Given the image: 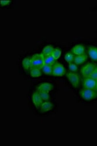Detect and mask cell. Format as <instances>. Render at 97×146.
<instances>
[{"mask_svg":"<svg viewBox=\"0 0 97 146\" xmlns=\"http://www.w3.org/2000/svg\"><path fill=\"white\" fill-rule=\"evenodd\" d=\"M81 98L86 101H90L97 98V90L93 89L82 88L80 91Z\"/></svg>","mask_w":97,"mask_h":146,"instance_id":"6da1fadb","label":"cell"},{"mask_svg":"<svg viewBox=\"0 0 97 146\" xmlns=\"http://www.w3.org/2000/svg\"><path fill=\"white\" fill-rule=\"evenodd\" d=\"M45 64L44 56L42 53L35 54L32 57V66L31 68H36L42 69Z\"/></svg>","mask_w":97,"mask_h":146,"instance_id":"7a4b0ae2","label":"cell"},{"mask_svg":"<svg viewBox=\"0 0 97 146\" xmlns=\"http://www.w3.org/2000/svg\"><path fill=\"white\" fill-rule=\"evenodd\" d=\"M66 76L72 86L74 88H77L79 87L80 82V76L78 74L74 72L68 71L66 73Z\"/></svg>","mask_w":97,"mask_h":146,"instance_id":"3957f363","label":"cell"},{"mask_svg":"<svg viewBox=\"0 0 97 146\" xmlns=\"http://www.w3.org/2000/svg\"><path fill=\"white\" fill-rule=\"evenodd\" d=\"M66 74V69L64 66L58 62H56L53 65L52 75L54 76L61 77Z\"/></svg>","mask_w":97,"mask_h":146,"instance_id":"277c9868","label":"cell"},{"mask_svg":"<svg viewBox=\"0 0 97 146\" xmlns=\"http://www.w3.org/2000/svg\"><path fill=\"white\" fill-rule=\"evenodd\" d=\"M95 67L96 64L94 63H90L82 67L80 70V72L84 78L89 77Z\"/></svg>","mask_w":97,"mask_h":146,"instance_id":"5b68a950","label":"cell"},{"mask_svg":"<svg viewBox=\"0 0 97 146\" xmlns=\"http://www.w3.org/2000/svg\"><path fill=\"white\" fill-rule=\"evenodd\" d=\"M82 87L83 88L87 89H93L96 90V80L90 77H87L84 78L82 81Z\"/></svg>","mask_w":97,"mask_h":146,"instance_id":"8992f818","label":"cell"},{"mask_svg":"<svg viewBox=\"0 0 97 146\" xmlns=\"http://www.w3.org/2000/svg\"><path fill=\"white\" fill-rule=\"evenodd\" d=\"M54 86L53 85L48 83V82H43L38 85V86L36 88V91L41 92V91H45L48 92L49 91L53 90Z\"/></svg>","mask_w":97,"mask_h":146,"instance_id":"52a82bcc","label":"cell"},{"mask_svg":"<svg viewBox=\"0 0 97 146\" xmlns=\"http://www.w3.org/2000/svg\"><path fill=\"white\" fill-rule=\"evenodd\" d=\"M32 101L35 106V107L37 109H39L43 104L42 99L41 97L38 92H34L32 95Z\"/></svg>","mask_w":97,"mask_h":146,"instance_id":"ba28073f","label":"cell"},{"mask_svg":"<svg viewBox=\"0 0 97 146\" xmlns=\"http://www.w3.org/2000/svg\"><path fill=\"white\" fill-rule=\"evenodd\" d=\"M85 51H86V48H85V47L82 44H77L73 46V47L71 50V52L72 54H76L77 56L86 53Z\"/></svg>","mask_w":97,"mask_h":146,"instance_id":"9c48e42d","label":"cell"},{"mask_svg":"<svg viewBox=\"0 0 97 146\" xmlns=\"http://www.w3.org/2000/svg\"><path fill=\"white\" fill-rule=\"evenodd\" d=\"M53 104L51 102L48 101H45L43 102L41 108H40V112L42 113H44L45 112H47L53 109Z\"/></svg>","mask_w":97,"mask_h":146,"instance_id":"30bf717a","label":"cell"},{"mask_svg":"<svg viewBox=\"0 0 97 146\" xmlns=\"http://www.w3.org/2000/svg\"><path fill=\"white\" fill-rule=\"evenodd\" d=\"M88 54L93 60L97 61V47L91 46L88 47Z\"/></svg>","mask_w":97,"mask_h":146,"instance_id":"8fae6325","label":"cell"},{"mask_svg":"<svg viewBox=\"0 0 97 146\" xmlns=\"http://www.w3.org/2000/svg\"><path fill=\"white\" fill-rule=\"evenodd\" d=\"M87 57H88L87 54L86 53L81 54V55L76 56L74 57V62L76 64H81L86 62V60H87Z\"/></svg>","mask_w":97,"mask_h":146,"instance_id":"7c38bea8","label":"cell"},{"mask_svg":"<svg viewBox=\"0 0 97 146\" xmlns=\"http://www.w3.org/2000/svg\"><path fill=\"white\" fill-rule=\"evenodd\" d=\"M22 65L25 70L31 68L32 66V58L29 57H25L22 61Z\"/></svg>","mask_w":97,"mask_h":146,"instance_id":"4fadbf2b","label":"cell"},{"mask_svg":"<svg viewBox=\"0 0 97 146\" xmlns=\"http://www.w3.org/2000/svg\"><path fill=\"white\" fill-rule=\"evenodd\" d=\"M42 70L45 74L51 76L53 72V66L45 64L42 68Z\"/></svg>","mask_w":97,"mask_h":146,"instance_id":"5bb4252c","label":"cell"},{"mask_svg":"<svg viewBox=\"0 0 97 146\" xmlns=\"http://www.w3.org/2000/svg\"><path fill=\"white\" fill-rule=\"evenodd\" d=\"M54 50V48L52 45H47L44 47L42 50V54L44 56L52 55V53Z\"/></svg>","mask_w":97,"mask_h":146,"instance_id":"9a60e30c","label":"cell"},{"mask_svg":"<svg viewBox=\"0 0 97 146\" xmlns=\"http://www.w3.org/2000/svg\"><path fill=\"white\" fill-rule=\"evenodd\" d=\"M44 61H45V64L52 65V66L56 62V59L52 56V55L44 56Z\"/></svg>","mask_w":97,"mask_h":146,"instance_id":"2e32d148","label":"cell"},{"mask_svg":"<svg viewBox=\"0 0 97 146\" xmlns=\"http://www.w3.org/2000/svg\"><path fill=\"white\" fill-rule=\"evenodd\" d=\"M30 72H31V75L32 77H38L41 76L42 74L40 70L36 68H31Z\"/></svg>","mask_w":97,"mask_h":146,"instance_id":"e0dca14e","label":"cell"},{"mask_svg":"<svg viewBox=\"0 0 97 146\" xmlns=\"http://www.w3.org/2000/svg\"><path fill=\"white\" fill-rule=\"evenodd\" d=\"M61 54H62L61 50L58 48H54V50L52 53V55L56 60H57L60 57Z\"/></svg>","mask_w":97,"mask_h":146,"instance_id":"ac0fdd59","label":"cell"},{"mask_svg":"<svg viewBox=\"0 0 97 146\" xmlns=\"http://www.w3.org/2000/svg\"><path fill=\"white\" fill-rule=\"evenodd\" d=\"M41 97L42 98V100L47 101L50 98L49 94H48V92H45V91H41V92H38Z\"/></svg>","mask_w":97,"mask_h":146,"instance_id":"d6986e66","label":"cell"},{"mask_svg":"<svg viewBox=\"0 0 97 146\" xmlns=\"http://www.w3.org/2000/svg\"><path fill=\"white\" fill-rule=\"evenodd\" d=\"M74 56L72 53H67L65 55V60L67 62L71 63L74 61Z\"/></svg>","mask_w":97,"mask_h":146,"instance_id":"ffe728a7","label":"cell"},{"mask_svg":"<svg viewBox=\"0 0 97 146\" xmlns=\"http://www.w3.org/2000/svg\"><path fill=\"white\" fill-rule=\"evenodd\" d=\"M68 68H69V70H70L71 72H74L77 71V70H78V67H77L76 64L72 63V62L69 63Z\"/></svg>","mask_w":97,"mask_h":146,"instance_id":"44dd1931","label":"cell"},{"mask_svg":"<svg viewBox=\"0 0 97 146\" xmlns=\"http://www.w3.org/2000/svg\"><path fill=\"white\" fill-rule=\"evenodd\" d=\"M89 77L95 80L97 79V66H96V67H95V68L94 69V70L92 71V72H91V74L90 75Z\"/></svg>","mask_w":97,"mask_h":146,"instance_id":"7402d4cb","label":"cell"},{"mask_svg":"<svg viewBox=\"0 0 97 146\" xmlns=\"http://www.w3.org/2000/svg\"><path fill=\"white\" fill-rule=\"evenodd\" d=\"M9 3H11L10 1H1V6H5L8 5Z\"/></svg>","mask_w":97,"mask_h":146,"instance_id":"603a6c76","label":"cell"},{"mask_svg":"<svg viewBox=\"0 0 97 146\" xmlns=\"http://www.w3.org/2000/svg\"><path fill=\"white\" fill-rule=\"evenodd\" d=\"M96 90H97V79L96 80Z\"/></svg>","mask_w":97,"mask_h":146,"instance_id":"cb8c5ba5","label":"cell"}]
</instances>
